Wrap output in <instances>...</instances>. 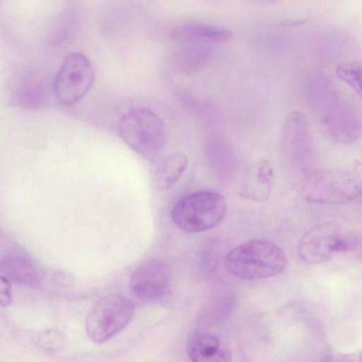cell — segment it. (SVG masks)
<instances>
[{
    "mask_svg": "<svg viewBox=\"0 0 362 362\" xmlns=\"http://www.w3.org/2000/svg\"><path fill=\"white\" fill-rule=\"evenodd\" d=\"M322 124L331 139L344 144L356 141L362 132V123L358 112L349 103L340 100L327 105Z\"/></svg>",
    "mask_w": 362,
    "mask_h": 362,
    "instance_id": "cell-9",
    "label": "cell"
},
{
    "mask_svg": "<svg viewBox=\"0 0 362 362\" xmlns=\"http://www.w3.org/2000/svg\"><path fill=\"white\" fill-rule=\"evenodd\" d=\"M1 276L16 284L35 286L39 282L38 269L31 257L23 250L11 247L2 254Z\"/></svg>",
    "mask_w": 362,
    "mask_h": 362,
    "instance_id": "cell-10",
    "label": "cell"
},
{
    "mask_svg": "<svg viewBox=\"0 0 362 362\" xmlns=\"http://www.w3.org/2000/svg\"><path fill=\"white\" fill-rule=\"evenodd\" d=\"M300 195L320 204H344L362 192V184L351 172L341 168L307 169L298 184Z\"/></svg>",
    "mask_w": 362,
    "mask_h": 362,
    "instance_id": "cell-2",
    "label": "cell"
},
{
    "mask_svg": "<svg viewBox=\"0 0 362 362\" xmlns=\"http://www.w3.org/2000/svg\"><path fill=\"white\" fill-rule=\"evenodd\" d=\"M150 173L151 187L156 190L172 187L186 170L189 160L182 152L174 151L153 161Z\"/></svg>",
    "mask_w": 362,
    "mask_h": 362,
    "instance_id": "cell-12",
    "label": "cell"
},
{
    "mask_svg": "<svg viewBox=\"0 0 362 362\" xmlns=\"http://www.w3.org/2000/svg\"><path fill=\"white\" fill-rule=\"evenodd\" d=\"M134 305L128 298L110 294L100 298L88 311L85 329L88 337L103 344L120 332L130 322Z\"/></svg>",
    "mask_w": 362,
    "mask_h": 362,
    "instance_id": "cell-5",
    "label": "cell"
},
{
    "mask_svg": "<svg viewBox=\"0 0 362 362\" xmlns=\"http://www.w3.org/2000/svg\"><path fill=\"white\" fill-rule=\"evenodd\" d=\"M129 288L135 296L146 303L166 300L170 292V272L168 264L158 258L145 260L133 272Z\"/></svg>",
    "mask_w": 362,
    "mask_h": 362,
    "instance_id": "cell-8",
    "label": "cell"
},
{
    "mask_svg": "<svg viewBox=\"0 0 362 362\" xmlns=\"http://www.w3.org/2000/svg\"><path fill=\"white\" fill-rule=\"evenodd\" d=\"M172 38L182 43H221L228 41L232 33L226 29L199 23H186L177 26L171 33Z\"/></svg>",
    "mask_w": 362,
    "mask_h": 362,
    "instance_id": "cell-15",
    "label": "cell"
},
{
    "mask_svg": "<svg viewBox=\"0 0 362 362\" xmlns=\"http://www.w3.org/2000/svg\"><path fill=\"white\" fill-rule=\"evenodd\" d=\"M95 79L94 67L83 53L75 52L66 56L52 83L57 100L71 105L81 100L90 89Z\"/></svg>",
    "mask_w": 362,
    "mask_h": 362,
    "instance_id": "cell-7",
    "label": "cell"
},
{
    "mask_svg": "<svg viewBox=\"0 0 362 362\" xmlns=\"http://www.w3.org/2000/svg\"><path fill=\"white\" fill-rule=\"evenodd\" d=\"M357 235L333 223H323L310 228L300 238L298 251L307 264H317L334 255L356 247Z\"/></svg>",
    "mask_w": 362,
    "mask_h": 362,
    "instance_id": "cell-6",
    "label": "cell"
},
{
    "mask_svg": "<svg viewBox=\"0 0 362 362\" xmlns=\"http://www.w3.org/2000/svg\"><path fill=\"white\" fill-rule=\"evenodd\" d=\"M47 95V82L41 78L32 76L16 83L10 100L12 105L25 109H37L45 104Z\"/></svg>",
    "mask_w": 362,
    "mask_h": 362,
    "instance_id": "cell-16",
    "label": "cell"
},
{
    "mask_svg": "<svg viewBox=\"0 0 362 362\" xmlns=\"http://www.w3.org/2000/svg\"><path fill=\"white\" fill-rule=\"evenodd\" d=\"M39 344L46 349H57L62 344V336L56 331L45 332L38 339Z\"/></svg>",
    "mask_w": 362,
    "mask_h": 362,
    "instance_id": "cell-18",
    "label": "cell"
},
{
    "mask_svg": "<svg viewBox=\"0 0 362 362\" xmlns=\"http://www.w3.org/2000/svg\"><path fill=\"white\" fill-rule=\"evenodd\" d=\"M274 174L269 161L261 160L247 170L240 189V196L253 201L267 200L274 184Z\"/></svg>",
    "mask_w": 362,
    "mask_h": 362,
    "instance_id": "cell-14",
    "label": "cell"
},
{
    "mask_svg": "<svg viewBox=\"0 0 362 362\" xmlns=\"http://www.w3.org/2000/svg\"><path fill=\"white\" fill-rule=\"evenodd\" d=\"M336 75L347 83L362 100V62L354 61L338 66Z\"/></svg>",
    "mask_w": 362,
    "mask_h": 362,
    "instance_id": "cell-17",
    "label": "cell"
},
{
    "mask_svg": "<svg viewBox=\"0 0 362 362\" xmlns=\"http://www.w3.org/2000/svg\"><path fill=\"white\" fill-rule=\"evenodd\" d=\"M119 134L124 142L144 158L154 161L164 148L167 132L163 119L146 107H134L122 117Z\"/></svg>",
    "mask_w": 362,
    "mask_h": 362,
    "instance_id": "cell-3",
    "label": "cell"
},
{
    "mask_svg": "<svg viewBox=\"0 0 362 362\" xmlns=\"http://www.w3.org/2000/svg\"><path fill=\"white\" fill-rule=\"evenodd\" d=\"M254 1H258V2H266V3H268V2L274 1L276 0H254Z\"/></svg>",
    "mask_w": 362,
    "mask_h": 362,
    "instance_id": "cell-20",
    "label": "cell"
},
{
    "mask_svg": "<svg viewBox=\"0 0 362 362\" xmlns=\"http://www.w3.org/2000/svg\"><path fill=\"white\" fill-rule=\"evenodd\" d=\"M284 134L286 149L297 161L304 163L311 158L312 138L306 118L303 114L295 112L289 115Z\"/></svg>",
    "mask_w": 362,
    "mask_h": 362,
    "instance_id": "cell-11",
    "label": "cell"
},
{
    "mask_svg": "<svg viewBox=\"0 0 362 362\" xmlns=\"http://www.w3.org/2000/svg\"><path fill=\"white\" fill-rule=\"evenodd\" d=\"M227 213L224 197L213 191H200L185 194L171 210L173 223L182 231L199 233L218 225Z\"/></svg>",
    "mask_w": 362,
    "mask_h": 362,
    "instance_id": "cell-4",
    "label": "cell"
},
{
    "mask_svg": "<svg viewBox=\"0 0 362 362\" xmlns=\"http://www.w3.org/2000/svg\"><path fill=\"white\" fill-rule=\"evenodd\" d=\"M186 353L194 362H220L230 360V354L221 346L218 338L207 332L196 330L189 335Z\"/></svg>",
    "mask_w": 362,
    "mask_h": 362,
    "instance_id": "cell-13",
    "label": "cell"
},
{
    "mask_svg": "<svg viewBox=\"0 0 362 362\" xmlns=\"http://www.w3.org/2000/svg\"><path fill=\"white\" fill-rule=\"evenodd\" d=\"M224 263L234 276L257 280L281 274L286 267L287 260L284 251L274 243L253 239L228 252Z\"/></svg>",
    "mask_w": 362,
    "mask_h": 362,
    "instance_id": "cell-1",
    "label": "cell"
},
{
    "mask_svg": "<svg viewBox=\"0 0 362 362\" xmlns=\"http://www.w3.org/2000/svg\"><path fill=\"white\" fill-rule=\"evenodd\" d=\"M0 300L1 305L4 307L8 306L12 300L10 281L2 276L0 283Z\"/></svg>",
    "mask_w": 362,
    "mask_h": 362,
    "instance_id": "cell-19",
    "label": "cell"
}]
</instances>
